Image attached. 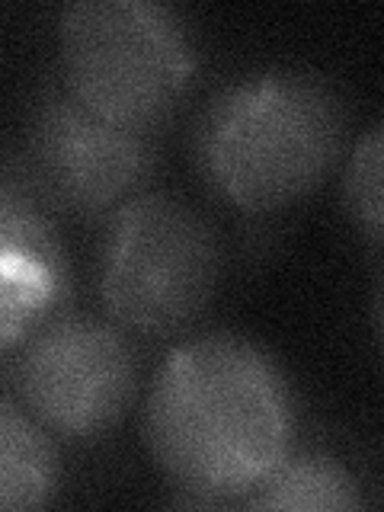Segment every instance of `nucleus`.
<instances>
[{
	"instance_id": "f03ea898",
	"label": "nucleus",
	"mask_w": 384,
	"mask_h": 512,
	"mask_svg": "<svg viewBox=\"0 0 384 512\" xmlns=\"http://www.w3.org/2000/svg\"><path fill=\"white\" fill-rule=\"evenodd\" d=\"M349 141V103L330 77L269 68L221 87L192 132L202 183L237 212L263 218L330 180Z\"/></svg>"
},
{
	"instance_id": "20e7f679",
	"label": "nucleus",
	"mask_w": 384,
	"mask_h": 512,
	"mask_svg": "<svg viewBox=\"0 0 384 512\" xmlns=\"http://www.w3.org/2000/svg\"><path fill=\"white\" fill-rule=\"evenodd\" d=\"M224 279V244L196 205L144 189L100 221L96 295L125 333L167 340L208 314Z\"/></svg>"
},
{
	"instance_id": "9b49d317",
	"label": "nucleus",
	"mask_w": 384,
	"mask_h": 512,
	"mask_svg": "<svg viewBox=\"0 0 384 512\" xmlns=\"http://www.w3.org/2000/svg\"><path fill=\"white\" fill-rule=\"evenodd\" d=\"M384 128L372 125L368 132L352 144V154L346 160L343 173V205L349 221L356 224L359 234L381 250L384 240Z\"/></svg>"
},
{
	"instance_id": "6e6552de",
	"label": "nucleus",
	"mask_w": 384,
	"mask_h": 512,
	"mask_svg": "<svg viewBox=\"0 0 384 512\" xmlns=\"http://www.w3.org/2000/svg\"><path fill=\"white\" fill-rule=\"evenodd\" d=\"M58 445L16 400L0 394V512H29L55 500Z\"/></svg>"
},
{
	"instance_id": "7ed1b4c3",
	"label": "nucleus",
	"mask_w": 384,
	"mask_h": 512,
	"mask_svg": "<svg viewBox=\"0 0 384 512\" xmlns=\"http://www.w3.org/2000/svg\"><path fill=\"white\" fill-rule=\"evenodd\" d=\"M58 74L103 122L160 135L199 74L186 16L154 0H74L58 13Z\"/></svg>"
},
{
	"instance_id": "1a4fd4ad",
	"label": "nucleus",
	"mask_w": 384,
	"mask_h": 512,
	"mask_svg": "<svg viewBox=\"0 0 384 512\" xmlns=\"http://www.w3.org/2000/svg\"><path fill=\"white\" fill-rule=\"evenodd\" d=\"M0 253H23L71 285L61 215L32 183L20 157H0Z\"/></svg>"
},
{
	"instance_id": "423d86ee",
	"label": "nucleus",
	"mask_w": 384,
	"mask_h": 512,
	"mask_svg": "<svg viewBox=\"0 0 384 512\" xmlns=\"http://www.w3.org/2000/svg\"><path fill=\"white\" fill-rule=\"evenodd\" d=\"M16 157L61 218L103 221L151 186L160 135L93 116L52 68L29 100L26 144Z\"/></svg>"
},
{
	"instance_id": "39448f33",
	"label": "nucleus",
	"mask_w": 384,
	"mask_h": 512,
	"mask_svg": "<svg viewBox=\"0 0 384 512\" xmlns=\"http://www.w3.org/2000/svg\"><path fill=\"white\" fill-rule=\"evenodd\" d=\"M13 394L48 436L90 445L116 429L141 388V356L109 317L61 308L16 346Z\"/></svg>"
},
{
	"instance_id": "f257e3e1",
	"label": "nucleus",
	"mask_w": 384,
	"mask_h": 512,
	"mask_svg": "<svg viewBox=\"0 0 384 512\" xmlns=\"http://www.w3.org/2000/svg\"><path fill=\"white\" fill-rule=\"evenodd\" d=\"M144 445L176 506H244L292 455L298 404L279 359L240 333L189 336L160 362L141 413Z\"/></svg>"
},
{
	"instance_id": "9d476101",
	"label": "nucleus",
	"mask_w": 384,
	"mask_h": 512,
	"mask_svg": "<svg viewBox=\"0 0 384 512\" xmlns=\"http://www.w3.org/2000/svg\"><path fill=\"white\" fill-rule=\"evenodd\" d=\"M71 285L23 253H0V352L20 346L48 314L68 308Z\"/></svg>"
},
{
	"instance_id": "0eeeda50",
	"label": "nucleus",
	"mask_w": 384,
	"mask_h": 512,
	"mask_svg": "<svg viewBox=\"0 0 384 512\" xmlns=\"http://www.w3.org/2000/svg\"><path fill=\"white\" fill-rule=\"evenodd\" d=\"M362 480L327 452H295L244 500L253 512H356L365 509Z\"/></svg>"
}]
</instances>
